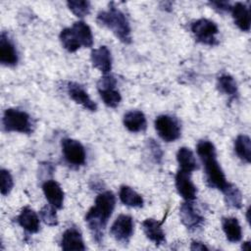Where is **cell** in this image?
Returning <instances> with one entry per match:
<instances>
[{"label":"cell","instance_id":"d6986e66","mask_svg":"<svg viewBox=\"0 0 251 251\" xmlns=\"http://www.w3.org/2000/svg\"><path fill=\"white\" fill-rule=\"evenodd\" d=\"M124 126L130 132H142L147 127L145 115L138 110H131L124 115Z\"/></svg>","mask_w":251,"mask_h":251},{"label":"cell","instance_id":"e575fe53","mask_svg":"<svg viewBox=\"0 0 251 251\" xmlns=\"http://www.w3.org/2000/svg\"><path fill=\"white\" fill-rule=\"evenodd\" d=\"M241 248H242L243 250H250V248H251V246H250V242H249V241H245V242H243V243H242V245H241Z\"/></svg>","mask_w":251,"mask_h":251},{"label":"cell","instance_id":"ac0fdd59","mask_svg":"<svg viewBox=\"0 0 251 251\" xmlns=\"http://www.w3.org/2000/svg\"><path fill=\"white\" fill-rule=\"evenodd\" d=\"M231 15L234 21V24L237 25L239 29L242 31L248 32L250 30V10L249 8L242 2H236L231 6Z\"/></svg>","mask_w":251,"mask_h":251},{"label":"cell","instance_id":"d6a6232c","mask_svg":"<svg viewBox=\"0 0 251 251\" xmlns=\"http://www.w3.org/2000/svg\"><path fill=\"white\" fill-rule=\"evenodd\" d=\"M148 141H149V148L153 155V158L156 160L157 163H160L163 157V151L161 150L160 145L153 139H150Z\"/></svg>","mask_w":251,"mask_h":251},{"label":"cell","instance_id":"4fadbf2b","mask_svg":"<svg viewBox=\"0 0 251 251\" xmlns=\"http://www.w3.org/2000/svg\"><path fill=\"white\" fill-rule=\"evenodd\" d=\"M43 193L50 205L56 209H62L64 204V191L54 179H48L42 184Z\"/></svg>","mask_w":251,"mask_h":251},{"label":"cell","instance_id":"836d02e7","mask_svg":"<svg viewBox=\"0 0 251 251\" xmlns=\"http://www.w3.org/2000/svg\"><path fill=\"white\" fill-rule=\"evenodd\" d=\"M191 250H208L209 248L200 241H192L190 245Z\"/></svg>","mask_w":251,"mask_h":251},{"label":"cell","instance_id":"484cf974","mask_svg":"<svg viewBox=\"0 0 251 251\" xmlns=\"http://www.w3.org/2000/svg\"><path fill=\"white\" fill-rule=\"evenodd\" d=\"M223 193L225 195V202L228 207L234 209L242 207V194L236 185L229 183Z\"/></svg>","mask_w":251,"mask_h":251},{"label":"cell","instance_id":"4316f807","mask_svg":"<svg viewBox=\"0 0 251 251\" xmlns=\"http://www.w3.org/2000/svg\"><path fill=\"white\" fill-rule=\"evenodd\" d=\"M59 38L62 43V46L69 52H75L76 50H78L81 47L72 29V27L64 28L60 32Z\"/></svg>","mask_w":251,"mask_h":251},{"label":"cell","instance_id":"8992f818","mask_svg":"<svg viewBox=\"0 0 251 251\" xmlns=\"http://www.w3.org/2000/svg\"><path fill=\"white\" fill-rule=\"evenodd\" d=\"M158 135L166 142L176 141L180 137L181 126L178 120L169 115L158 116L154 123Z\"/></svg>","mask_w":251,"mask_h":251},{"label":"cell","instance_id":"52a82bcc","mask_svg":"<svg viewBox=\"0 0 251 251\" xmlns=\"http://www.w3.org/2000/svg\"><path fill=\"white\" fill-rule=\"evenodd\" d=\"M62 152L65 160L72 166H82L85 163L86 154L83 145L75 139L64 138L62 140Z\"/></svg>","mask_w":251,"mask_h":251},{"label":"cell","instance_id":"7c38bea8","mask_svg":"<svg viewBox=\"0 0 251 251\" xmlns=\"http://www.w3.org/2000/svg\"><path fill=\"white\" fill-rule=\"evenodd\" d=\"M68 94L77 104L81 105L84 109L95 112L97 110L96 103L89 97L85 89L76 82L68 83Z\"/></svg>","mask_w":251,"mask_h":251},{"label":"cell","instance_id":"7402d4cb","mask_svg":"<svg viewBox=\"0 0 251 251\" xmlns=\"http://www.w3.org/2000/svg\"><path fill=\"white\" fill-rule=\"evenodd\" d=\"M176 160L179 165V170L192 173L198 169L196 159L193 152L187 147H180L176 153Z\"/></svg>","mask_w":251,"mask_h":251},{"label":"cell","instance_id":"30bf717a","mask_svg":"<svg viewBox=\"0 0 251 251\" xmlns=\"http://www.w3.org/2000/svg\"><path fill=\"white\" fill-rule=\"evenodd\" d=\"M190 174L179 170L176 175V190L185 201H193L197 194V188L191 180Z\"/></svg>","mask_w":251,"mask_h":251},{"label":"cell","instance_id":"d4e9b609","mask_svg":"<svg viewBox=\"0 0 251 251\" xmlns=\"http://www.w3.org/2000/svg\"><path fill=\"white\" fill-rule=\"evenodd\" d=\"M217 86L222 93L229 97H234L237 95V83L235 79L227 74H223L218 77Z\"/></svg>","mask_w":251,"mask_h":251},{"label":"cell","instance_id":"9c48e42d","mask_svg":"<svg viewBox=\"0 0 251 251\" xmlns=\"http://www.w3.org/2000/svg\"><path fill=\"white\" fill-rule=\"evenodd\" d=\"M181 223L190 230H195L204 224V217L195 209L192 201H185L179 207Z\"/></svg>","mask_w":251,"mask_h":251},{"label":"cell","instance_id":"ffe728a7","mask_svg":"<svg viewBox=\"0 0 251 251\" xmlns=\"http://www.w3.org/2000/svg\"><path fill=\"white\" fill-rule=\"evenodd\" d=\"M80 46L89 48L93 45V34L90 26L83 21H77L71 26Z\"/></svg>","mask_w":251,"mask_h":251},{"label":"cell","instance_id":"cb8c5ba5","mask_svg":"<svg viewBox=\"0 0 251 251\" xmlns=\"http://www.w3.org/2000/svg\"><path fill=\"white\" fill-rule=\"evenodd\" d=\"M234 152L243 162H251V140L246 134H239L234 140Z\"/></svg>","mask_w":251,"mask_h":251},{"label":"cell","instance_id":"7a4b0ae2","mask_svg":"<svg viewBox=\"0 0 251 251\" xmlns=\"http://www.w3.org/2000/svg\"><path fill=\"white\" fill-rule=\"evenodd\" d=\"M196 151L203 164L208 185L223 192L229 182L226 180L217 160V152L214 144L209 140H200L197 143Z\"/></svg>","mask_w":251,"mask_h":251},{"label":"cell","instance_id":"277c9868","mask_svg":"<svg viewBox=\"0 0 251 251\" xmlns=\"http://www.w3.org/2000/svg\"><path fill=\"white\" fill-rule=\"evenodd\" d=\"M2 124L6 131H17L21 133H31L33 124L30 116L18 109H7L2 118Z\"/></svg>","mask_w":251,"mask_h":251},{"label":"cell","instance_id":"4dcf8cb0","mask_svg":"<svg viewBox=\"0 0 251 251\" xmlns=\"http://www.w3.org/2000/svg\"><path fill=\"white\" fill-rule=\"evenodd\" d=\"M0 179H1V194L2 195H8L13 186H14V180L11 173L5 169H1L0 171Z\"/></svg>","mask_w":251,"mask_h":251},{"label":"cell","instance_id":"ba28073f","mask_svg":"<svg viewBox=\"0 0 251 251\" xmlns=\"http://www.w3.org/2000/svg\"><path fill=\"white\" fill-rule=\"evenodd\" d=\"M111 235L121 243L129 242L133 234V220L128 215H120L110 228Z\"/></svg>","mask_w":251,"mask_h":251},{"label":"cell","instance_id":"1f68e13d","mask_svg":"<svg viewBox=\"0 0 251 251\" xmlns=\"http://www.w3.org/2000/svg\"><path fill=\"white\" fill-rule=\"evenodd\" d=\"M210 6L218 11L219 13H225V12H230L231 6L229 2L227 1H211L209 2Z\"/></svg>","mask_w":251,"mask_h":251},{"label":"cell","instance_id":"5bb4252c","mask_svg":"<svg viewBox=\"0 0 251 251\" xmlns=\"http://www.w3.org/2000/svg\"><path fill=\"white\" fill-rule=\"evenodd\" d=\"M92 66L107 75L112 70V56L107 46H100L99 48L93 49L90 54Z\"/></svg>","mask_w":251,"mask_h":251},{"label":"cell","instance_id":"603a6c76","mask_svg":"<svg viewBox=\"0 0 251 251\" xmlns=\"http://www.w3.org/2000/svg\"><path fill=\"white\" fill-rule=\"evenodd\" d=\"M120 200L123 204L132 208H141L143 207L144 201L140 194H138L134 189L127 185H122L119 192Z\"/></svg>","mask_w":251,"mask_h":251},{"label":"cell","instance_id":"44dd1931","mask_svg":"<svg viewBox=\"0 0 251 251\" xmlns=\"http://www.w3.org/2000/svg\"><path fill=\"white\" fill-rule=\"evenodd\" d=\"M223 230L226 239L230 242H238L242 237V229L236 218L226 217L222 219Z\"/></svg>","mask_w":251,"mask_h":251},{"label":"cell","instance_id":"6da1fadb","mask_svg":"<svg viewBox=\"0 0 251 251\" xmlns=\"http://www.w3.org/2000/svg\"><path fill=\"white\" fill-rule=\"evenodd\" d=\"M116 197L112 191H104L97 195L94 205L85 215L87 224L94 240L101 243L107 223L115 209Z\"/></svg>","mask_w":251,"mask_h":251},{"label":"cell","instance_id":"3957f363","mask_svg":"<svg viewBox=\"0 0 251 251\" xmlns=\"http://www.w3.org/2000/svg\"><path fill=\"white\" fill-rule=\"evenodd\" d=\"M97 23L106 26L116 35V37L125 44L131 42V29L126 15L117 8L114 2L109 4L107 11H101L97 15Z\"/></svg>","mask_w":251,"mask_h":251},{"label":"cell","instance_id":"2e32d148","mask_svg":"<svg viewBox=\"0 0 251 251\" xmlns=\"http://www.w3.org/2000/svg\"><path fill=\"white\" fill-rule=\"evenodd\" d=\"M142 228L146 237L154 242L157 246L166 242L165 232L162 228V223L154 219H146L142 222Z\"/></svg>","mask_w":251,"mask_h":251},{"label":"cell","instance_id":"f546056e","mask_svg":"<svg viewBox=\"0 0 251 251\" xmlns=\"http://www.w3.org/2000/svg\"><path fill=\"white\" fill-rule=\"evenodd\" d=\"M56 208L52 205H45L41 208L39 214L41 220L44 222L45 225L49 226H55L58 225V218L56 213Z\"/></svg>","mask_w":251,"mask_h":251},{"label":"cell","instance_id":"5b68a950","mask_svg":"<svg viewBox=\"0 0 251 251\" xmlns=\"http://www.w3.org/2000/svg\"><path fill=\"white\" fill-rule=\"evenodd\" d=\"M190 28L196 41L210 46L218 44L217 34L219 33V28L214 22L208 19H199L191 24Z\"/></svg>","mask_w":251,"mask_h":251},{"label":"cell","instance_id":"8fae6325","mask_svg":"<svg viewBox=\"0 0 251 251\" xmlns=\"http://www.w3.org/2000/svg\"><path fill=\"white\" fill-rule=\"evenodd\" d=\"M19 61L17 49L9 38L8 34L3 31L0 36V63L4 66H15Z\"/></svg>","mask_w":251,"mask_h":251},{"label":"cell","instance_id":"f1b7e54d","mask_svg":"<svg viewBox=\"0 0 251 251\" xmlns=\"http://www.w3.org/2000/svg\"><path fill=\"white\" fill-rule=\"evenodd\" d=\"M69 9L78 18L87 16L90 12V3L85 0H71L67 2Z\"/></svg>","mask_w":251,"mask_h":251},{"label":"cell","instance_id":"e0dca14e","mask_svg":"<svg viewBox=\"0 0 251 251\" xmlns=\"http://www.w3.org/2000/svg\"><path fill=\"white\" fill-rule=\"evenodd\" d=\"M18 224L27 232L36 233L40 228V221L37 214L29 207L22 209L21 213L17 217Z\"/></svg>","mask_w":251,"mask_h":251},{"label":"cell","instance_id":"9a60e30c","mask_svg":"<svg viewBox=\"0 0 251 251\" xmlns=\"http://www.w3.org/2000/svg\"><path fill=\"white\" fill-rule=\"evenodd\" d=\"M60 245L65 251L85 250L81 232L75 227H70L64 231Z\"/></svg>","mask_w":251,"mask_h":251},{"label":"cell","instance_id":"83f0119b","mask_svg":"<svg viewBox=\"0 0 251 251\" xmlns=\"http://www.w3.org/2000/svg\"><path fill=\"white\" fill-rule=\"evenodd\" d=\"M98 91L104 104L110 108H116L122 100V96L116 87H107Z\"/></svg>","mask_w":251,"mask_h":251}]
</instances>
